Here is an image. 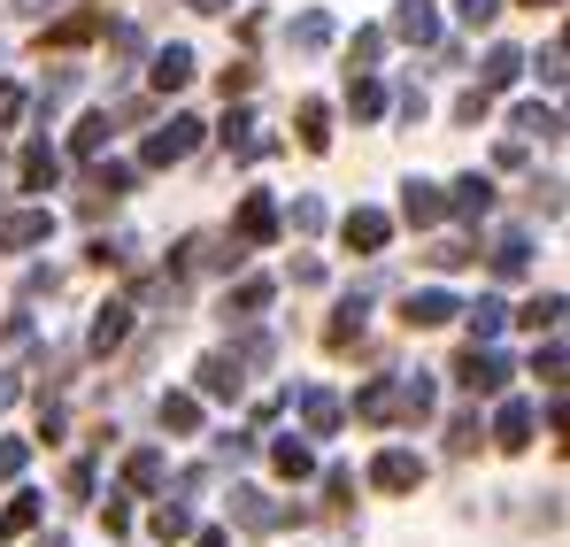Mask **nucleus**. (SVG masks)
<instances>
[{"instance_id":"1","label":"nucleus","mask_w":570,"mask_h":547,"mask_svg":"<svg viewBox=\"0 0 570 547\" xmlns=\"http://www.w3.org/2000/svg\"><path fill=\"white\" fill-rule=\"evenodd\" d=\"M193 147H200V116H170V124L147 139V155H139V163H147V170H170V163H186Z\"/></svg>"},{"instance_id":"2","label":"nucleus","mask_w":570,"mask_h":547,"mask_svg":"<svg viewBox=\"0 0 570 547\" xmlns=\"http://www.w3.org/2000/svg\"><path fill=\"white\" fill-rule=\"evenodd\" d=\"M463 309H455V293H440V285H424V293H409L401 301V324L409 332H440V324H455Z\"/></svg>"},{"instance_id":"3","label":"nucleus","mask_w":570,"mask_h":547,"mask_svg":"<svg viewBox=\"0 0 570 547\" xmlns=\"http://www.w3.org/2000/svg\"><path fill=\"white\" fill-rule=\"evenodd\" d=\"M455 378H463L471 393H501V385H509V355H501V348H478V340H471V355L455 363Z\"/></svg>"},{"instance_id":"4","label":"nucleus","mask_w":570,"mask_h":547,"mask_svg":"<svg viewBox=\"0 0 570 547\" xmlns=\"http://www.w3.org/2000/svg\"><path fill=\"white\" fill-rule=\"evenodd\" d=\"M371 486H379V494H416V486H424V462L409 456V448H385V456L371 462Z\"/></svg>"},{"instance_id":"5","label":"nucleus","mask_w":570,"mask_h":547,"mask_svg":"<svg viewBox=\"0 0 570 547\" xmlns=\"http://www.w3.org/2000/svg\"><path fill=\"white\" fill-rule=\"evenodd\" d=\"M239 247H263V240H278V201L271 193H247L239 201V232H232Z\"/></svg>"},{"instance_id":"6","label":"nucleus","mask_w":570,"mask_h":547,"mask_svg":"<svg viewBox=\"0 0 570 547\" xmlns=\"http://www.w3.org/2000/svg\"><path fill=\"white\" fill-rule=\"evenodd\" d=\"M39 240H55V216H47V208H16V216H0V247H8V255H23V247H39Z\"/></svg>"},{"instance_id":"7","label":"nucleus","mask_w":570,"mask_h":547,"mask_svg":"<svg viewBox=\"0 0 570 547\" xmlns=\"http://www.w3.org/2000/svg\"><path fill=\"white\" fill-rule=\"evenodd\" d=\"M232 517H239V533H278V525H285V509L271 501V494H255V486L232 494Z\"/></svg>"},{"instance_id":"8","label":"nucleus","mask_w":570,"mask_h":547,"mask_svg":"<svg viewBox=\"0 0 570 547\" xmlns=\"http://www.w3.org/2000/svg\"><path fill=\"white\" fill-rule=\"evenodd\" d=\"M124 340H131V301H108L94 316V332H86V348H94V355H116Z\"/></svg>"},{"instance_id":"9","label":"nucleus","mask_w":570,"mask_h":547,"mask_svg":"<svg viewBox=\"0 0 570 547\" xmlns=\"http://www.w3.org/2000/svg\"><path fill=\"white\" fill-rule=\"evenodd\" d=\"M432 401H440L432 370H416V378H401V385H393V417H409V424H424V417H432Z\"/></svg>"},{"instance_id":"10","label":"nucleus","mask_w":570,"mask_h":547,"mask_svg":"<svg viewBox=\"0 0 570 547\" xmlns=\"http://www.w3.org/2000/svg\"><path fill=\"white\" fill-rule=\"evenodd\" d=\"M532 424H540V417H532V401H501V417H493V448H509V456H517V448H532Z\"/></svg>"},{"instance_id":"11","label":"nucleus","mask_w":570,"mask_h":547,"mask_svg":"<svg viewBox=\"0 0 570 547\" xmlns=\"http://www.w3.org/2000/svg\"><path fill=\"white\" fill-rule=\"evenodd\" d=\"M363 309H371V285L340 301V316H332V332H324V348H340V355H347V348L363 340Z\"/></svg>"},{"instance_id":"12","label":"nucleus","mask_w":570,"mask_h":547,"mask_svg":"<svg viewBox=\"0 0 570 547\" xmlns=\"http://www.w3.org/2000/svg\"><path fill=\"white\" fill-rule=\"evenodd\" d=\"M393 39H409V47H432V39H440V16H432V0H401V16H393Z\"/></svg>"},{"instance_id":"13","label":"nucleus","mask_w":570,"mask_h":547,"mask_svg":"<svg viewBox=\"0 0 570 547\" xmlns=\"http://www.w3.org/2000/svg\"><path fill=\"white\" fill-rule=\"evenodd\" d=\"M340 232H347V247H363V255H379L385 240H393V224H385V208H355V216H347Z\"/></svg>"},{"instance_id":"14","label":"nucleus","mask_w":570,"mask_h":547,"mask_svg":"<svg viewBox=\"0 0 570 547\" xmlns=\"http://www.w3.org/2000/svg\"><path fill=\"white\" fill-rule=\"evenodd\" d=\"M301 424H308V440H324V432H340V393H324V385H308V393H301Z\"/></svg>"},{"instance_id":"15","label":"nucleus","mask_w":570,"mask_h":547,"mask_svg":"<svg viewBox=\"0 0 570 547\" xmlns=\"http://www.w3.org/2000/svg\"><path fill=\"white\" fill-rule=\"evenodd\" d=\"M239 385H247V370L232 363V355H208V363H200V393H216V401H239Z\"/></svg>"},{"instance_id":"16","label":"nucleus","mask_w":570,"mask_h":547,"mask_svg":"<svg viewBox=\"0 0 570 547\" xmlns=\"http://www.w3.org/2000/svg\"><path fill=\"white\" fill-rule=\"evenodd\" d=\"M193 86V47H163L155 55V92H186Z\"/></svg>"},{"instance_id":"17","label":"nucleus","mask_w":570,"mask_h":547,"mask_svg":"<svg viewBox=\"0 0 570 547\" xmlns=\"http://www.w3.org/2000/svg\"><path fill=\"white\" fill-rule=\"evenodd\" d=\"M55 178H62V155H55L47 139H31V147H23V185H31V193H47Z\"/></svg>"},{"instance_id":"18","label":"nucleus","mask_w":570,"mask_h":547,"mask_svg":"<svg viewBox=\"0 0 570 547\" xmlns=\"http://www.w3.org/2000/svg\"><path fill=\"white\" fill-rule=\"evenodd\" d=\"M285 39H293L301 55H324V47H332V16H324V8H308V16H293V31H285Z\"/></svg>"},{"instance_id":"19","label":"nucleus","mask_w":570,"mask_h":547,"mask_svg":"<svg viewBox=\"0 0 570 547\" xmlns=\"http://www.w3.org/2000/svg\"><path fill=\"white\" fill-rule=\"evenodd\" d=\"M401 216H409V224L424 232V224H440V216H448V193H440V185H409V201H401Z\"/></svg>"},{"instance_id":"20","label":"nucleus","mask_w":570,"mask_h":547,"mask_svg":"<svg viewBox=\"0 0 570 547\" xmlns=\"http://www.w3.org/2000/svg\"><path fill=\"white\" fill-rule=\"evenodd\" d=\"M517 70H524V55H517V47H493V55H485V70H478V92L517 86Z\"/></svg>"},{"instance_id":"21","label":"nucleus","mask_w":570,"mask_h":547,"mask_svg":"<svg viewBox=\"0 0 570 547\" xmlns=\"http://www.w3.org/2000/svg\"><path fill=\"white\" fill-rule=\"evenodd\" d=\"M485 263H493V271H501V277H524V263H532V240H524V232H501Z\"/></svg>"},{"instance_id":"22","label":"nucleus","mask_w":570,"mask_h":547,"mask_svg":"<svg viewBox=\"0 0 570 547\" xmlns=\"http://www.w3.org/2000/svg\"><path fill=\"white\" fill-rule=\"evenodd\" d=\"M301 147H308V155L332 147V108H324V100H301Z\"/></svg>"},{"instance_id":"23","label":"nucleus","mask_w":570,"mask_h":547,"mask_svg":"<svg viewBox=\"0 0 570 547\" xmlns=\"http://www.w3.org/2000/svg\"><path fill=\"white\" fill-rule=\"evenodd\" d=\"M116 193H131V163H108V170H94V193H86V208H108V201H116Z\"/></svg>"},{"instance_id":"24","label":"nucleus","mask_w":570,"mask_h":547,"mask_svg":"<svg viewBox=\"0 0 570 547\" xmlns=\"http://www.w3.org/2000/svg\"><path fill=\"white\" fill-rule=\"evenodd\" d=\"M448 208H455V216H493V178H463Z\"/></svg>"},{"instance_id":"25","label":"nucleus","mask_w":570,"mask_h":547,"mask_svg":"<svg viewBox=\"0 0 570 547\" xmlns=\"http://www.w3.org/2000/svg\"><path fill=\"white\" fill-rule=\"evenodd\" d=\"M147 486H163V456L155 448H139V456L124 462V494H147Z\"/></svg>"},{"instance_id":"26","label":"nucleus","mask_w":570,"mask_h":547,"mask_svg":"<svg viewBox=\"0 0 570 547\" xmlns=\"http://www.w3.org/2000/svg\"><path fill=\"white\" fill-rule=\"evenodd\" d=\"M163 432H200V401L193 393H163Z\"/></svg>"},{"instance_id":"27","label":"nucleus","mask_w":570,"mask_h":547,"mask_svg":"<svg viewBox=\"0 0 570 547\" xmlns=\"http://www.w3.org/2000/svg\"><path fill=\"white\" fill-rule=\"evenodd\" d=\"M355 417H371V424H385V417H393V378H371V385L355 393Z\"/></svg>"},{"instance_id":"28","label":"nucleus","mask_w":570,"mask_h":547,"mask_svg":"<svg viewBox=\"0 0 570 547\" xmlns=\"http://www.w3.org/2000/svg\"><path fill=\"white\" fill-rule=\"evenodd\" d=\"M517 131H532V139H563V116L540 108V100H524V108H517Z\"/></svg>"},{"instance_id":"29","label":"nucleus","mask_w":570,"mask_h":547,"mask_svg":"<svg viewBox=\"0 0 570 547\" xmlns=\"http://www.w3.org/2000/svg\"><path fill=\"white\" fill-rule=\"evenodd\" d=\"M347 108H355L363 124H371V116H385V86H379V78H347Z\"/></svg>"},{"instance_id":"30","label":"nucleus","mask_w":570,"mask_h":547,"mask_svg":"<svg viewBox=\"0 0 570 547\" xmlns=\"http://www.w3.org/2000/svg\"><path fill=\"white\" fill-rule=\"evenodd\" d=\"M271 462H278V478H308V470H316V456H308V448H301L293 432H285L278 448H271Z\"/></svg>"},{"instance_id":"31","label":"nucleus","mask_w":570,"mask_h":547,"mask_svg":"<svg viewBox=\"0 0 570 547\" xmlns=\"http://www.w3.org/2000/svg\"><path fill=\"white\" fill-rule=\"evenodd\" d=\"M271 293H278L271 277H239V293H232V309H239V316H263V309H271Z\"/></svg>"},{"instance_id":"32","label":"nucleus","mask_w":570,"mask_h":547,"mask_svg":"<svg viewBox=\"0 0 570 547\" xmlns=\"http://www.w3.org/2000/svg\"><path fill=\"white\" fill-rule=\"evenodd\" d=\"M193 533V509L186 501H163V509H155V540H186Z\"/></svg>"},{"instance_id":"33","label":"nucleus","mask_w":570,"mask_h":547,"mask_svg":"<svg viewBox=\"0 0 570 547\" xmlns=\"http://www.w3.org/2000/svg\"><path fill=\"white\" fill-rule=\"evenodd\" d=\"M517 324H532V332H556V324H563V293H540V301H532Z\"/></svg>"},{"instance_id":"34","label":"nucleus","mask_w":570,"mask_h":547,"mask_svg":"<svg viewBox=\"0 0 570 547\" xmlns=\"http://www.w3.org/2000/svg\"><path fill=\"white\" fill-rule=\"evenodd\" d=\"M39 525V494H16L8 509H0V533H31Z\"/></svg>"},{"instance_id":"35","label":"nucleus","mask_w":570,"mask_h":547,"mask_svg":"<svg viewBox=\"0 0 570 547\" xmlns=\"http://www.w3.org/2000/svg\"><path fill=\"white\" fill-rule=\"evenodd\" d=\"M463 316H471V340H493V332L509 324V309H501V301H478V309H463Z\"/></svg>"},{"instance_id":"36","label":"nucleus","mask_w":570,"mask_h":547,"mask_svg":"<svg viewBox=\"0 0 570 547\" xmlns=\"http://www.w3.org/2000/svg\"><path fill=\"white\" fill-rule=\"evenodd\" d=\"M94 31H100V16H70V23H55L47 39H55V47H78V39H94Z\"/></svg>"},{"instance_id":"37","label":"nucleus","mask_w":570,"mask_h":547,"mask_svg":"<svg viewBox=\"0 0 570 547\" xmlns=\"http://www.w3.org/2000/svg\"><path fill=\"white\" fill-rule=\"evenodd\" d=\"M532 378H540V385H556V378H563V340H548V348L532 355Z\"/></svg>"},{"instance_id":"38","label":"nucleus","mask_w":570,"mask_h":547,"mask_svg":"<svg viewBox=\"0 0 570 547\" xmlns=\"http://www.w3.org/2000/svg\"><path fill=\"white\" fill-rule=\"evenodd\" d=\"M478 440H485V432H478V417H455V424H448V456H471Z\"/></svg>"},{"instance_id":"39","label":"nucleus","mask_w":570,"mask_h":547,"mask_svg":"<svg viewBox=\"0 0 570 547\" xmlns=\"http://www.w3.org/2000/svg\"><path fill=\"white\" fill-rule=\"evenodd\" d=\"M70 147H78V155H100V147H108V116H86V124H78V139H70Z\"/></svg>"},{"instance_id":"40","label":"nucleus","mask_w":570,"mask_h":547,"mask_svg":"<svg viewBox=\"0 0 570 547\" xmlns=\"http://www.w3.org/2000/svg\"><path fill=\"white\" fill-rule=\"evenodd\" d=\"M424 263H432V271H463V263H471V247H463V240H440Z\"/></svg>"},{"instance_id":"41","label":"nucleus","mask_w":570,"mask_h":547,"mask_svg":"<svg viewBox=\"0 0 570 547\" xmlns=\"http://www.w3.org/2000/svg\"><path fill=\"white\" fill-rule=\"evenodd\" d=\"M347 55H355V70H371V62L385 55V31H355V47H347Z\"/></svg>"},{"instance_id":"42","label":"nucleus","mask_w":570,"mask_h":547,"mask_svg":"<svg viewBox=\"0 0 570 547\" xmlns=\"http://www.w3.org/2000/svg\"><path fill=\"white\" fill-rule=\"evenodd\" d=\"M455 16L478 31V23H493V16H501V0H455Z\"/></svg>"},{"instance_id":"43","label":"nucleus","mask_w":570,"mask_h":547,"mask_svg":"<svg viewBox=\"0 0 570 547\" xmlns=\"http://www.w3.org/2000/svg\"><path fill=\"white\" fill-rule=\"evenodd\" d=\"M23 462H31V448H23V440H0V486H8Z\"/></svg>"},{"instance_id":"44","label":"nucleus","mask_w":570,"mask_h":547,"mask_svg":"<svg viewBox=\"0 0 570 547\" xmlns=\"http://www.w3.org/2000/svg\"><path fill=\"white\" fill-rule=\"evenodd\" d=\"M293 232H324V201H293Z\"/></svg>"},{"instance_id":"45","label":"nucleus","mask_w":570,"mask_h":547,"mask_svg":"<svg viewBox=\"0 0 570 547\" xmlns=\"http://www.w3.org/2000/svg\"><path fill=\"white\" fill-rule=\"evenodd\" d=\"M62 486H70V501H94V462H70V478H62Z\"/></svg>"},{"instance_id":"46","label":"nucleus","mask_w":570,"mask_h":547,"mask_svg":"<svg viewBox=\"0 0 570 547\" xmlns=\"http://www.w3.org/2000/svg\"><path fill=\"white\" fill-rule=\"evenodd\" d=\"M324 494H332V509H347V494H355V470H324Z\"/></svg>"},{"instance_id":"47","label":"nucleus","mask_w":570,"mask_h":547,"mask_svg":"<svg viewBox=\"0 0 570 547\" xmlns=\"http://www.w3.org/2000/svg\"><path fill=\"white\" fill-rule=\"evenodd\" d=\"M116 55H124V62H139V55H147V31H131V23H124V31H116Z\"/></svg>"},{"instance_id":"48","label":"nucleus","mask_w":570,"mask_h":547,"mask_svg":"<svg viewBox=\"0 0 570 547\" xmlns=\"http://www.w3.org/2000/svg\"><path fill=\"white\" fill-rule=\"evenodd\" d=\"M23 108H31V100H23V86H0V124H16Z\"/></svg>"},{"instance_id":"49","label":"nucleus","mask_w":570,"mask_h":547,"mask_svg":"<svg viewBox=\"0 0 570 547\" xmlns=\"http://www.w3.org/2000/svg\"><path fill=\"white\" fill-rule=\"evenodd\" d=\"M455 124H485V92H463L455 100Z\"/></svg>"},{"instance_id":"50","label":"nucleus","mask_w":570,"mask_h":547,"mask_svg":"<svg viewBox=\"0 0 570 547\" xmlns=\"http://www.w3.org/2000/svg\"><path fill=\"white\" fill-rule=\"evenodd\" d=\"M16 393H23V385H16V370H0V409H8Z\"/></svg>"},{"instance_id":"51","label":"nucleus","mask_w":570,"mask_h":547,"mask_svg":"<svg viewBox=\"0 0 570 547\" xmlns=\"http://www.w3.org/2000/svg\"><path fill=\"white\" fill-rule=\"evenodd\" d=\"M193 547H232V533H200V540H193Z\"/></svg>"},{"instance_id":"52","label":"nucleus","mask_w":570,"mask_h":547,"mask_svg":"<svg viewBox=\"0 0 570 547\" xmlns=\"http://www.w3.org/2000/svg\"><path fill=\"white\" fill-rule=\"evenodd\" d=\"M186 8H200V16H216V8H224V0H186Z\"/></svg>"},{"instance_id":"53","label":"nucleus","mask_w":570,"mask_h":547,"mask_svg":"<svg viewBox=\"0 0 570 547\" xmlns=\"http://www.w3.org/2000/svg\"><path fill=\"white\" fill-rule=\"evenodd\" d=\"M524 8H556V0H524Z\"/></svg>"}]
</instances>
